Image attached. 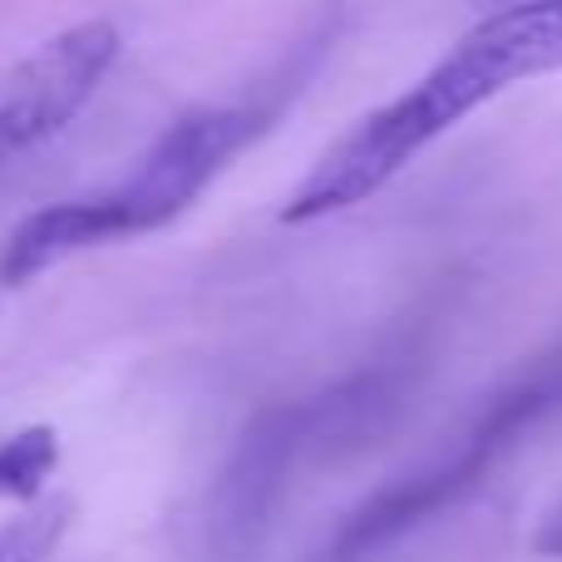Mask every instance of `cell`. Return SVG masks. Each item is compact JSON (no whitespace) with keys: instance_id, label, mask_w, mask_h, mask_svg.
<instances>
[{"instance_id":"cell-8","label":"cell","mask_w":562,"mask_h":562,"mask_svg":"<svg viewBox=\"0 0 562 562\" xmlns=\"http://www.w3.org/2000/svg\"><path fill=\"white\" fill-rule=\"evenodd\" d=\"M533 553L562 562V494L543 508V518H538V528H533Z\"/></svg>"},{"instance_id":"cell-5","label":"cell","mask_w":562,"mask_h":562,"mask_svg":"<svg viewBox=\"0 0 562 562\" xmlns=\"http://www.w3.org/2000/svg\"><path fill=\"white\" fill-rule=\"evenodd\" d=\"M114 59L119 30L109 20H79V25L49 35L10 75L5 94H0V168L75 124L79 109L94 99V89L114 69Z\"/></svg>"},{"instance_id":"cell-1","label":"cell","mask_w":562,"mask_h":562,"mask_svg":"<svg viewBox=\"0 0 562 562\" xmlns=\"http://www.w3.org/2000/svg\"><path fill=\"white\" fill-rule=\"evenodd\" d=\"M553 69H562V0H524L488 15L405 94L346 128L291 188L281 223H316L375 198L390 178H400L429 144L479 114L488 99Z\"/></svg>"},{"instance_id":"cell-6","label":"cell","mask_w":562,"mask_h":562,"mask_svg":"<svg viewBox=\"0 0 562 562\" xmlns=\"http://www.w3.org/2000/svg\"><path fill=\"white\" fill-rule=\"evenodd\" d=\"M59 464V439L49 425L0 439V498H35Z\"/></svg>"},{"instance_id":"cell-4","label":"cell","mask_w":562,"mask_h":562,"mask_svg":"<svg viewBox=\"0 0 562 562\" xmlns=\"http://www.w3.org/2000/svg\"><path fill=\"white\" fill-rule=\"evenodd\" d=\"M395 395H400L395 370H375V375H356L346 385L326 390V395L296 400V405H281L257 419L213 488V508H207L213 553L217 558L252 553L257 538L272 524L281 494L296 484L301 464L370 435L385 419V409L395 405Z\"/></svg>"},{"instance_id":"cell-3","label":"cell","mask_w":562,"mask_h":562,"mask_svg":"<svg viewBox=\"0 0 562 562\" xmlns=\"http://www.w3.org/2000/svg\"><path fill=\"white\" fill-rule=\"evenodd\" d=\"M562 415V346L553 356L533 360L514 385H504L445 449L425 459L419 469L400 474L390 488H380L375 498L356 508L340 524V533L330 538L321 562H370L385 553L390 543H400L405 533L425 528L429 518H439L445 508H454L459 498H469L479 484H488L498 464L514 449L528 445L533 429H543L548 419Z\"/></svg>"},{"instance_id":"cell-7","label":"cell","mask_w":562,"mask_h":562,"mask_svg":"<svg viewBox=\"0 0 562 562\" xmlns=\"http://www.w3.org/2000/svg\"><path fill=\"white\" fill-rule=\"evenodd\" d=\"M69 528V504L55 498V504H35L20 518L0 524V562H45L55 553V543Z\"/></svg>"},{"instance_id":"cell-2","label":"cell","mask_w":562,"mask_h":562,"mask_svg":"<svg viewBox=\"0 0 562 562\" xmlns=\"http://www.w3.org/2000/svg\"><path fill=\"white\" fill-rule=\"evenodd\" d=\"M267 128H272V104L237 99V104L188 109L148 144V154L134 158L124 178L20 217L0 243V286H25L65 257L168 227Z\"/></svg>"}]
</instances>
